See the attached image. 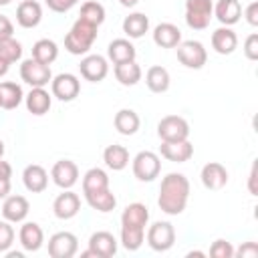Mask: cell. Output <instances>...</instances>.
<instances>
[{
    "instance_id": "cell-1",
    "label": "cell",
    "mask_w": 258,
    "mask_h": 258,
    "mask_svg": "<svg viewBox=\"0 0 258 258\" xmlns=\"http://www.w3.org/2000/svg\"><path fill=\"white\" fill-rule=\"evenodd\" d=\"M189 200V179L183 173H167L159 185L157 206L167 216H177L185 210Z\"/></svg>"
},
{
    "instance_id": "cell-2",
    "label": "cell",
    "mask_w": 258,
    "mask_h": 258,
    "mask_svg": "<svg viewBox=\"0 0 258 258\" xmlns=\"http://www.w3.org/2000/svg\"><path fill=\"white\" fill-rule=\"evenodd\" d=\"M97 28L99 26H95L83 18H77V22L71 26V30L64 36V48L71 54H87L97 38Z\"/></svg>"
},
{
    "instance_id": "cell-3",
    "label": "cell",
    "mask_w": 258,
    "mask_h": 258,
    "mask_svg": "<svg viewBox=\"0 0 258 258\" xmlns=\"http://www.w3.org/2000/svg\"><path fill=\"white\" fill-rule=\"evenodd\" d=\"M214 16L212 0H185V22L194 30H204L210 26Z\"/></svg>"
},
{
    "instance_id": "cell-4",
    "label": "cell",
    "mask_w": 258,
    "mask_h": 258,
    "mask_svg": "<svg viewBox=\"0 0 258 258\" xmlns=\"http://www.w3.org/2000/svg\"><path fill=\"white\" fill-rule=\"evenodd\" d=\"M131 167H133V175L139 181H153L161 171V161L159 155L153 151H139L133 157Z\"/></svg>"
},
{
    "instance_id": "cell-5",
    "label": "cell",
    "mask_w": 258,
    "mask_h": 258,
    "mask_svg": "<svg viewBox=\"0 0 258 258\" xmlns=\"http://www.w3.org/2000/svg\"><path fill=\"white\" fill-rule=\"evenodd\" d=\"M115 254H117V240H115V236L111 232L101 230V232L91 234L89 248L81 256L83 258H89V256H93V258H111Z\"/></svg>"
},
{
    "instance_id": "cell-6",
    "label": "cell",
    "mask_w": 258,
    "mask_h": 258,
    "mask_svg": "<svg viewBox=\"0 0 258 258\" xmlns=\"http://www.w3.org/2000/svg\"><path fill=\"white\" fill-rule=\"evenodd\" d=\"M20 79L30 87H46L52 81L50 64L38 62L36 58H26L20 64Z\"/></svg>"
},
{
    "instance_id": "cell-7",
    "label": "cell",
    "mask_w": 258,
    "mask_h": 258,
    "mask_svg": "<svg viewBox=\"0 0 258 258\" xmlns=\"http://www.w3.org/2000/svg\"><path fill=\"white\" fill-rule=\"evenodd\" d=\"M157 135L161 141H183L189 137V125L179 115H165L157 123Z\"/></svg>"
},
{
    "instance_id": "cell-8",
    "label": "cell",
    "mask_w": 258,
    "mask_h": 258,
    "mask_svg": "<svg viewBox=\"0 0 258 258\" xmlns=\"http://www.w3.org/2000/svg\"><path fill=\"white\" fill-rule=\"evenodd\" d=\"M175 242V230L169 222H155L147 230V244L155 252H165Z\"/></svg>"
},
{
    "instance_id": "cell-9",
    "label": "cell",
    "mask_w": 258,
    "mask_h": 258,
    "mask_svg": "<svg viewBox=\"0 0 258 258\" xmlns=\"http://www.w3.org/2000/svg\"><path fill=\"white\" fill-rule=\"evenodd\" d=\"M177 58L187 69H202L208 60V52L200 40H183L177 44Z\"/></svg>"
},
{
    "instance_id": "cell-10",
    "label": "cell",
    "mask_w": 258,
    "mask_h": 258,
    "mask_svg": "<svg viewBox=\"0 0 258 258\" xmlns=\"http://www.w3.org/2000/svg\"><path fill=\"white\" fill-rule=\"evenodd\" d=\"M50 91H52V97H56L58 101L62 103H69L73 99L79 97L81 93V83L75 75L71 73H60L56 77H52L50 81Z\"/></svg>"
},
{
    "instance_id": "cell-11",
    "label": "cell",
    "mask_w": 258,
    "mask_h": 258,
    "mask_svg": "<svg viewBox=\"0 0 258 258\" xmlns=\"http://www.w3.org/2000/svg\"><path fill=\"white\" fill-rule=\"evenodd\" d=\"M79 250V240L73 232H56L48 238V254L52 258H73Z\"/></svg>"
},
{
    "instance_id": "cell-12",
    "label": "cell",
    "mask_w": 258,
    "mask_h": 258,
    "mask_svg": "<svg viewBox=\"0 0 258 258\" xmlns=\"http://www.w3.org/2000/svg\"><path fill=\"white\" fill-rule=\"evenodd\" d=\"M79 71H81V77L85 81L101 83L107 77V73H109V64H107V58L101 56V54H87L81 60Z\"/></svg>"
},
{
    "instance_id": "cell-13",
    "label": "cell",
    "mask_w": 258,
    "mask_h": 258,
    "mask_svg": "<svg viewBox=\"0 0 258 258\" xmlns=\"http://www.w3.org/2000/svg\"><path fill=\"white\" fill-rule=\"evenodd\" d=\"M50 177L58 187L71 189L79 181V167L71 159H58L50 169Z\"/></svg>"
},
{
    "instance_id": "cell-14",
    "label": "cell",
    "mask_w": 258,
    "mask_h": 258,
    "mask_svg": "<svg viewBox=\"0 0 258 258\" xmlns=\"http://www.w3.org/2000/svg\"><path fill=\"white\" fill-rule=\"evenodd\" d=\"M79 210H81V198L71 189L58 194L52 202V212L58 220H71L79 214Z\"/></svg>"
},
{
    "instance_id": "cell-15",
    "label": "cell",
    "mask_w": 258,
    "mask_h": 258,
    "mask_svg": "<svg viewBox=\"0 0 258 258\" xmlns=\"http://www.w3.org/2000/svg\"><path fill=\"white\" fill-rule=\"evenodd\" d=\"M30 204L24 196H6L2 204V216L10 224H18L28 216Z\"/></svg>"
},
{
    "instance_id": "cell-16",
    "label": "cell",
    "mask_w": 258,
    "mask_h": 258,
    "mask_svg": "<svg viewBox=\"0 0 258 258\" xmlns=\"http://www.w3.org/2000/svg\"><path fill=\"white\" fill-rule=\"evenodd\" d=\"M159 153L161 157H165L167 161L173 163H183L194 155V145L183 139V141H161L159 145Z\"/></svg>"
},
{
    "instance_id": "cell-17",
    "label": "cell",
    "mask_w": 258,
    "mask_h": 258,
    "mask_svg": "<svg viewBox=\"0 0 258 258\" xmlns=\"http://www.w3.org/2000/svg\"><path fill=\"white\" fill-rule=\"evenodd\" d=\"M200 177H202L204 187L214 189V191H216V189H222V187L228 183V171H226V167H224L222 163H218V161L206 163V165L202 167Z\"/></svg>"
},
{
    "instance_id": "cell-18",
    "label": "cell",
    "mask_w": 258,
    "mask_h": 258,
    "mask_svg": "<svg viewBox=\"0 0 258 258\" xmlns=\"http://www.w3.org/2000/svg\"><path fill=\"white\" fill-rule=\"evenodd\" d=\"M42 20V8L36 0H22L16 8V22L22 28H34Z\"/></svg>"
},
{
    "instance_id": "cell-19",
    "label": "cell",
    "mask_w": 258,
    "mask_h": 258,
    "mask_svg": "<svg viewBox=\"0 0 258 258\" xmlns=\"http://www.w3.org/2000/svg\"><path fill=\"white\" fill-rule=\"evenodd\" d=\"M22 181H24V187L32 194H40L46 189L48 185V173L42 165H36V163H30L24 167L22 171Z\"/></svg>"
},
{
    "instance_id": "cell-20",
    "label": "cell",
    "mask_w": 258,
    "mask_h": 258,
    "mask_svg": "<svg viewBox=\"0 0 258 258\" xmlns=\"http://www.w3.org/2000/svg\"><path fill=\"white\" fill-rule=\"evenodd\" d=\"M18 240L26 252H36V250H40V246L44 242V232L36 222H24L20 226Z\"/></svg>"
},
{
    "instance_id": "cell-21",
    "label": "cell",
    "mask_w": 258,
    "mask_h": 258,
    "mask_svg": "<svg viewBox=\"0 0 258 258\" xmlns=\"http://www.w3.org/2000/svg\"><path fill=\"white\" fill-rule=\"evenodd\" d=\"M212 46L218 54H232L238 48V36L230 26H220L212 32Z\"/></svg>"
},
{
    "instance_id": "cell-22",
    "label": "cell",
    "mask_w": 258,
    "mask_h": 258,
    "mask_svg": "<svg viewBox=\"0 0 258 258\" xmlns=\"http://www.w3.org/2000/svg\"><path fill=\"white\" fill-rule=\"evenodd\" d=\"M153 42L161 48H173L181 42V30L171 22H161L153 28Z\"/></svg>"
},
{
    "instance_id": "cell-23",
    "label": "cell",
    "mask_w": 258,
    "mask_h": 258,
    "mask_svg": "<svg viewBox=\"0 0 258 258\" xmlns=\"http://www.w3.org/2000/svg\"><path fill=\"white\" fill-rule=\"evenodd\" d=\"M147 222H149V210L139 202L129 204L121 214V226H125V228H143L145 230Z\"/></svg>"
},
{
    "instance_id": "cell-24",
    "label": "cell",
    "mask_w": 258,
    "mask_h": 258,
    "mask_svg": "<svg viewBox=\"0 0 258 258\" xmlns=\"http://www.w3.org/2000/svg\"><path fill=\"white\" fill-rule=\"evenodd\" d=\"M214 16L222 22V26H232L242 16V6L238 0H218L214 6Z\"/></svg>"
},
{
    "instance_id": "cell-25",
    "label": "cell",
    "mask_w": 258,
    "mask_h": 258,
    "mask_svg": "<svg viewBox=\"0 0 258 258\" xmlns=\"http://www.w3.org/2000/svg\"><path fill=\"white\" fill-rule=\"evenodd\" d=\"M107 56H109V60H113V64H119V62L135 60L137 50H135V46L127 38H115V40L109 42Z\"/></svg>"
},
{
    "instance_id": "cell-26",
    "label": "cell",
    "mask_w": 258,
    "mask_h": 258,
    "mask_svg": "<svg viewBox=\"0 0 258 258\" xmlns=\"http://www.w3.org/2000/svg\"><path fill=\"white\" fill-rule=\"evenodd\" d=\"M26 109L28 113L40 117L50 109V95L44 87H32V91L26 95Z\"/></svg>"
},
{
    "instance_id": "cell-27",
    "label": "cell",
    "mask_w": 258,
    "mask_h": 258,
    "mask_svg": "<svg viewBox=\"0 0 258 258\" xmlns=\"http://www.w3.org/2000/svg\"><path fill=\"white\" fill-rule=\"evenodd\" d=\"M103 161H105V165L109 169L121 171V169H125L129 165V151H127V147L117 145V143L107 145L105 151H103Z\"/></svg>"
},
{
    "instance_id": "cell-28",
    "label": "cell",
    "mask_w": 258,
    "mask_h": 258,
    "mask_svg": "<svg viewBox=\"0 0 258 258\" xmlns=\"http://www.w3.org/2000/svg\"><path fill=\"white\" fill-rule=\"evenodd\" d=\"M145 85L151 93H165L169 89V73L167 69L159 67V64H153L147 69L145 73Z\"/></svg>"
},
{
    "instance_id": "cell-29",
    "label": "cell",
    "mask_w": 258,
    "mask_h": 258,
    "mask_svg": "<svg viewBox=\"0 0 258 258\" xmlns=\"http://www.w3.org/2000/svg\"><path fill=\"white\" fill-rule=\"evenodd\" d=\"M113 123H115V129H117L121 135H133V133H137V129H139L141 119H139V115H137L133 109H121V111L115 113Z\"/></svg>"
},
{
    "instance_id": "cell-30",
    "label": "cell",
    "mask_w": 258,
    "mask_h": 258,
    "mask_svg": "<svg viewBox=\"0 0 258 258\" xmlns=\"http://www.w3.org/2000/svg\"><path fill=\"white\" fill-rule=\"evenodd\" d=\"M22 87L12 83V81H4L0 83V107L2 109H16L20 103H22Z\"/></svg>"
},
{
    "instance_id": "cell-31",
    "label": "cell",
    "mask_w": 258,
    "mask_h": 258,
    "mask_svg": "<svg viewBox=\"0 0 258 258\" xmlns=\"http://www.w3.org/2000/svg\"><path fill=\"white\" fill-rule=\"evenodd\" d=\"M85 200H87V204H89L93 210L103 212V214L115 210V206H117V198H115V194H113L109 187H107V189H101V191L85 194Z\"/></svg>"
},
{
    "instance_id": "cell-32",
    "label": "cell",
    "mask_w": 258,
    "mask_h": 258,
    "mask_svg": "<svg viewBox=\"0 0 258 258\" xmlns=\"http://www.w3.org/2000/svg\"><path fill=\"white\" fill-rule=\"evenodd\" d=\"M149 30V18L143 12H133L123 20V32L129 38H141Z\"/></svg>"
},
{
    "instance_id": "cell-33",
    "label": "cell",
    "mask_w": 258,
    "mask_h": 258,
    "mask_svg": "<svg viewBox=\"0 0 258 258\" xmlns=\"http://www.w3.org/2000/svg\"><path fill=\"white\" fill-rule=\"evenodd\" d=\"M115 79L125 87H133L141 81V67L135 60L119 62L115 64Z\"/></svg>"
},
{
    "instance_id": "cell-34",
    "label": "cell",
    "mask_w": 258,
    "mask_h": 258,
    "mask_svg": "<svg viewBox=\"0 0 258 258\" xmlns=\"http://www.w3.org/2000/svg\"><path fill=\"white\" fill-rule=\"evenodd\" d=\"M109 187V175L101 167H91L83 175V194H93Z\"/></svg>"
},
{
    "instance_id": "cell-35",
    "label": "cell",
    "mask_w": 258,
    "mask_h": 258,
    "mask_svg": "<svg viewBox=\"0 0 258 258\" xmlns=\"http://www.w3.org/2000/svg\"><path fill=\"white\" fill-rule=\"evenodd\" d=\"M58 56V46L54 40L50 38H40L32 44V58H36L38 62H44V64H50L54 62Z\"/></svg>"
},
{
    "instance_id": "cell-36",
    "label": "cell",
    "mask_w": 258,
    "mask_h": 258,
    "mask_svg": "<svg viewBox=\"0 0 258 258\" xmlns=\"http://www.w3.org/2000/svg\"><path fill=\"white\" fill-rule=\"evenodd\" d=\"M79 18H83V20L95 24V26H101L105 22V8L97 0H89L81 6V16Z\"/></svg>"
},
{
    "instance_id": "cell-37",
    "label": "cell",
    "mask_w": 258,
    "mask_h": 258,
    "mask_svg": "<svg viewBox=\"0 0 258 258\" xmlns=\"http://www.w3.org/2000/svg\"><path fill=\"white\" fill-rule=\"evenodd\" d=\"M145 240V230L143 228H125L121 226V242L125 250H139Z\"/></svg>"
},
{
    "instance_id": "cell-38",
    "label": "cell",
    "mask_w": 258,
    "mask_h": 258,
    "mask_svg": "<svg viewBox=\"0 0 258 258\" xmlns=\"http://www.w3.org/2000/svg\"><path fill=\"white\" fill-rule=\"evenodd\" d=\"M20 56H22V44L18 40H14L12 36L0 40V58L2 60L12 64V62L20 60Z\"/></svg>"
},
{
    "instance_id": "cell-39",
    "label": "cell",
    "mask_w": 258,
    "mask_h": 258,
    "mask_svg": "<svg viewBox=\"0 0 258 258\" xmlns=\"http://www.w3.org/2000/svg\"><path fill=\"white\" fill-rule=\"evenodd\" d=\"M210 256L212 258H232L234 256V246L228 242V240H216L212 246H210Z\"/></svg>"
},
{
    "instance_id": "cell-40",
    "label": "cell",
    "mask_w": 258,
    "mask_h": 258,
    "mask_svg": "<svg viewBox=\"0 0 258 258\" xmlns=\"http://www.w3.org/2000/svg\"><path fill=\"white\" fill-rule=\"evenodd\" d=\"M14 242V228L10 222H0V252H8V248Z\"/></svg>"
},
{
    "instance_id": "cell-41",
    "label": "cell",
    "mask_w": 258,
    "mask_h": 258,
    "mask_svg": "<svg viewBox=\"0 0 258 258\" xmlns=\"http://www.w3.org/2000/svg\"><path fill=\"white\" fill-rule=\"evenodd\" d=\"M244 54L250 60H256L258 58V34L256 32L248 34V38L244 40Z\"/></svg>"
},
{
    "instance_id": "cell-42",
    "label": "cell",
    "mask_w": 258,
    "mask_h": 258,
    "mask_svg": "<svg viewBox=\"0 0 258 258\" xmlns=\"http://www.w3.org/2000/svg\"><path fill=\"white\" fill-rule=\"evenodd\" d=\"M77 2H79V0H46V6H48L52 12L62 14V12H69Z\"/></svg>"
},
{
    "instance_id": "cell-43",
    "label": "cell",
    "mask_w": 258,
    "mask_h": 258,
    "mask_svg": "<svg viewBox=\"0 0 258 258\" xmlns=\"http://www.w3.org/2000/svg\"><path fill=\"white\" fill-rule=\"evenodd\" d=\"M234 254L240 258H256L258 256V244L256 242H244L238 250H234Z\"/></svg>"
},
{
    "instance_id": "cell-44",
    "label": "cell",
    "mask_w": 258,
    "mask_h": 258,
    "mask_svg": "<svg viewBox=\"0 0 258 258\" xmlns=\"http://www.w3.org/2000/svg\"><path fill=\"white\" fill-rule=\"evenodd\" d=\"M244 16L250 26H258V2H250L244 10Z\"/></svg>"
},
{
    "instance_id": "cell-45",
    "label": "cell",
    "mask_w": 258,
    "mask_h": 258,
    "mask_svg": "<svg viewBox=\"0 0 258 258\" xmlns=\"http://www.w3.org/2000/svg\"><path fill=\"white\" fill-rule=\"evenodd\" d=\"M12 32H14V26H12L10 18L4 16V14H0V40L12 36Z\"/></svg>"
},
{
    "instance_id": "cell-46",
    "label": "cell",
    "mask_w": 258,
    "mask_h": 258,
    "mask_svg": "<svg viewBox=\"0 0 258 258\" xmlns=\"http://www.w3.org/2000/svg\"><path fill=\"white\" fill-rule=\"evenodd\" d=\"M12 177V165L0 157V179H10Z\"/></svg>"
},
{
    "instance_id": "cell-47",
    "label": "cell",
    "mask_w": 258,
    "mask_h": 258,
    "mask_svg": "<svg viewBox=\"0 0 258 258\" xmlns=\"http://www.w3.org/2000/svg\"><path fill=\"white\" fill-rule=\"evenodd\" d=\"M10 194V179H0V200Z\"/></svg>"
},
{
    "instance_id": "cell-48",
    "label": "cell",
    "mask_w": 258,
    "mask_h": 258,
    "mask_svg": "<svg viewBox=\"0 0 258 258\" xmlns=\"http://www.w3.org/2000/svg\"><path fill=\"white\" fill-rule=\"evenodd\" d=\"M254 181H256V163L252 165V171H250V185H248V189H250L252 196H256V185H254Z\"/></svg>"
},
{
    "instance_id": "cell-49",
    "label": "cell",
    "mask_w": 258,
    "mask_h": 258,
    "mask_svg": "<svg viewBox=\"0 0 258 258\" xmlns=\"http://www.w3.org/2000/svg\"><path fill=\"white\" fill-rule=\"evenodd\" d=\"M8 69H10V62H6V60L0 58V77H4L8 73Z\"/></svg>"
},
{
    "instance_id": "cell-50",
    "label": "cell",
    "mask_w": 258,
    "mask_h": 258,
    "mask_svg": "<svg viewBox=\"0 0 258 258\" xmlns=\"http://www.w3.org/2000/svg\"><path fill=\"white\" fill-rule=\"evenodd\" d=\"M137 2H139V0H119V4L125 6V8H133Z\"/></svg>"
},
{
    "instance_id": "cell-51",
    "label": "cell",
    "mask_w": 258,
    "mask_h": 258,
    "mask_svg": "<svg viewBox=\"0 0 258 258\" xmlns=\"http://www.w3.org/2000/svg\"><path fill=\"white\" fill-rule=\"evenodd\" d=\"M8 256H10V258H22L20 252H8Z\"/></svg>"
},
{
    "instance_id": "cell-52",
    "label": "cell",
    "mask_w": 258,
    "mask_h": 258,
    "mask_svg": "<svg viewBox=\"0 0 258 258\" xmlns=\"http://www.w3.org/2000/svg\"><path fill=\"white\" fill-rule=\"evenodd\" d=\"M187 256H189V258H191V256H206V254H204V252H198V250H196V252H189V254H187Z\"/></svg>"
},
{
    "instance_id": "cell-53",
    "label": "cell",
    "mask_w": 258,
    "mask_h": 258,
    "mask_svg": "<svg viewBox=\"0 0 258 258\" xmlns=\"http://www.w3.org/2000/svg\"><path fill=\"white\" fill-rule=\"evenodd\" d=\"M2 155H4V141L0 139V157H2Z\"/></svg>"
},
{
    "instance_id": "cell-54",
    "label": "cell",
    "mask_w": 258,
    "mask_h": 258,
    "mask_svg": "<svg viewBox=\"0 0 258 258\" xmlns=\"http://www.w3.org/2000/svg\"><path fill=\"white\" fill-rule=\"evenodd\" d=\"M12 0H0V6H6V4H10Z\"/></svg>"
}]
</instances>
